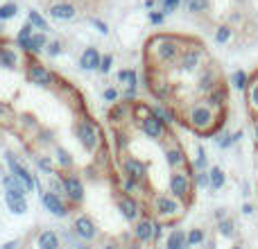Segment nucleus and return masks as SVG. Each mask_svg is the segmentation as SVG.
I'll return each instance as SVG.
<instances>
[{"label": "nucleus", "mask_w": 258, "mask_h": 249, "mask_svg": "<svg viewBox=\"0 0 258 249\" xmlns=\"http://www.w3.org/2000/svg\"><path fill=\"white\" fill-rule=\"evenodd\" d=\"M215 122V113L211 107H206V104H195V107L190 109V125L195 129H200V132H206V129H211Z\"/></svg>", "instance_id": "f257e3e1"}, {"label": "nucleus", "mask_w": 258, "mask_h": 249, "mask_svg": "<svg viewBox=\"0 0 258 249\" xmlns=\"http://www.w3.org/2000/svg\"><path fill=\"white\" fill-rule=\"evenodd\" d=\"M77 136H80L82 145H84L86 150H95V145H98V134H95L91 122H82L80 127H77Z\"/></svg>", "instance_id": "f03ea898"}, {"label": "nucleus", "mask_w": 258, "mask_h": 249, "mask_svg": "<svg viewBox=\"0 0 258 249\" xmlns=\"http://www.w3.org/2000/svg\"><path fill=\"white\" fill-rule=\"evenodd\" d=\"M30 80L34 82V84H41V86L52 84V75H50V71H45V68L39 66V64H34V66L30 68Z\"/></svg>", "instance_id": "7ed1b4c3"}, {"label": "nucleus", "mask_w": 258, "mask_h": 249, "mask_svg": "<svg viewBox=\"0 0 258 249\" xmlns=\"http://www.w3.org/2000/svg\"><path fill=\"white\" fill-rule=\"evenodd\" d=\"M7 161H9V168H12V174H14V177H18V179H21V181L27 186V191H32V188H34V179H32V174L27 172L25 168H21V165H18L16 161L12 159V156H9Z\"/></svg>", "instance_id": "20e7f679"}, {"label": "nucleus", "mask_w": 258, "mask_h": 249, "mask_svg": "<svg viewBox=\"0 0 258 249\" xmlns=\"http://www.w3.org/2000/svg\"><path fill=\"white\" fill-rule=\"evenodd\" d=\"M43 204L48 206V211H52L54 215H66V206H63V202L57 197V193H45L43 195Z\"/></svg>", "instance_id": "39448f33"}, {"label": "nucleus", "mask_w": 258, "mask_h": 249, "mask_svg": "<svg viewBox=\"0 0 258 249\" xmlns=\"http://www.w3.org/2000/svg\"><path fill=\"white\" fill-rule=\"evenodd\" d=\"M170 188H172V193H177L179 197L188 195V188H190V183H188V177L181 172L172 174V179H170Z\"/></svg>", "instance_id": "423d86ee"}, {"label": "nucleus", "mask_w": 258, "mask_h": 249, "mask_svg": "<svg viewBox=\"0 0 258 249\" xmlns=\"http://www.w3.org/2000/svg\"><path fill=\"white\" fill-rule=\"evenodd\" d=\"M63 188H66L68 197H71V200H75V202H80V200H82V195H84V188H82L80 179H75V177L63 179Z\"/></svg>", "instance_id": "0eeeda50"}, {"label": "nucleus", "mask_w": 258, "mask_h": 249, "mask_svg": "<svg viewBox=\"0 0 258 249\" xmlns=\"http://www.w3.org/2000/svg\"><path fill=\"white\" fill-rule=\"evenodd\" d=\"M5 188H7L9 195H18V197H23V195H25V191H27L25 183H23L18 177H14V174L5 177Z\"/></svg>", "instance_id": "6e6552de"}, {"label": "nucleus", "mask_w": 258, "mask_h": 249, "mask_svg": "<svg viewBox=\"0 0 258 249\" xmlns=\"http://www.w3.org/2000/svg\"><path fill=\"white\" fill-rule=\"evenodd\" d=\"M177 54H179V45L174 41H163L159 45V59H163V61H172Z\"/></svg>", "instance_id": "1a4fd4ad"}, {"label": "nucleus", "mask_w": 258, "mask_h": 249, "mask_svg": "<svg viewBox=\"0 0 258 249\" xmlns=\"http://www.w3.org/2000/svg\"><path fill=\"white\" fill-rule=\"evenodd\" d=\"M156 209H159L163 215H177L179 211H181V206H179L174 200H168V197H159V200H156Z\"/></svg>", "instance_id": "9d476101"}, {"label": "nucleus", "mask_w": 258, "mask_h": 249, "mask_svg": "<svg viewBox=\"0 0 258 249\" xmlns=\"http://www.w3.org/2000/svg\"><path fill=\"white\" fill-rule=\"evenodd\" d=\"M143 132L147 134V136H152V138H159L161 136V132H163V125H161L159 118H145L143 120Z\"/></svg>", "instance_id": "9b49d317"}, {"label": "nucleus", "mask_w": 258, "mask_h": 249, "mask_svg": "<svg viewBox=\"0 0 258 249\" xmlns=\"http://www.w3.org/2000/svg\"><path fill=\"white\" fill-rule=\"evenodd\" d=\"M75 229H77V233H80L82 238H86V240H91V238L95 236V227H93V222H91L89 218H77Z\"/></svg>", "instance_id": "f8f14e48"}, {"label": "nucleus", "mask_w": 258, "mask_h": 249, "mask_svg": "<svg viewBox=\"0 0 258 249\" xmlns=\"http://www.w3.org/2000/svg\"><path fill=\"white\" fill-rule=\"evenodd\" d=\"M100 54L95 52L93 48H89L86 50L84 54H82V68H84V71H93V68H100Z\"/></svg>", "instance_id": "ddd939ff"}, {"label": "nucleus", "mask_w": 258, "mask_h": 249, "mask_svg": "<svg viewBox=\"0 0 258 249\" xmlns=\"http://www.w3.org/2000/svg\"><path fill=\"white\" fill-rule=\"evenodd\" d=\"M50 16L59 18V21H71V18L75 16V9H73V5H54V7L50 9Z\"/></svg>", "instance_id": "4468645a"}, {"label": "nucleus", "mask_w": 258, "mask_h": 249, "mask_svg": "<svg viewBox=\"0 0 258 249\" xmlns=\"http://www.w3.org/2000/svg\"><path fill=\"white\" fill-rule=\"evenodd\" d=\"M249 84H251V82H249V75H247L245 71H236V73L231 75V86H233L236 91H249Z\"/></svg>", "instance_id": "2eb2a0df"}, {"label": "nucleus", "mask_w": 258, "mask_h": 249, "mask_svg": "<svg viewBox=\"0 0 258 249\" xmlns=\"http://www.w3.org/2000/svg\"><path fill=\"white\" fill-rule=\"evenodd\" d=\"M152 236H154V224L150 220H141L136 227V238L138 240H150Z\"/></svg>", "instance_id": "dca6fc26"}, {"label": "nucleus", "mask_w": 258, "mask_h": 249, "mask_svg": "<svg viewBox=\"0 0 258 249\" xmlns=\"http://www.w3.org/2000/svg\"><path fill=\"white\" fill-rule=\"evenodd\" d=\"M188 245V238H186V233L183 231H172L170 233V238H168V249H186Z\"/></svg>", "instance_id": "f3484780"}, {"label": "nucleus", "mask_w": 258, "mask_h": 249, "mask_svg": "<svg viewBox=\"0 0 258 249\" xmlns=\"http://www.w3.org/2000/svg\"><path fill=\"white\" fill-rule=\"evenodd\" d=\"M39 247H41V249H59V238H57V233H52V231L41 233V236H39Z\"/></svg>", "instance_id": "a211bd4d"}, {"label": "nucleus", "mask_w": 258, "mask_h": 249, "mask_svg": "<svg viewBox=\"0 0 258 249\" xmlns=\"http://www.w3.org/2000/svg\"><path fill=\"white\" fill-rule=\"evenodd\" d=\"M200 59H202L200 50H190V52H186V57H183L181 68L183 71H195V68L200 66Z\"/></svg>", "instance_id": "6ab92c4d"}, {"label": "nucleus", "mask_w": 258, "mask_h": 249, "mask_svg": "<svg viewBox=\"0 0 258 249\" xmlns=\"http://www.w3.org/2000/svg\"><path fill=\"white\" fill-rule=\"evenodd\" d=\"M7 206L14 211V213H25V211H27L25 200H23V197H18V195H9V193H7Z\"/></svg>", "instance_id": "aec40b11"}, {"label": "nucleus", "mask_w": 258, "mask_h": 249, "mask_svg": "<svg viewBox=\"0 0 258 249\" xmlns=\"http://www.w3.org/2000/svg\"><path fill=\"white\" fill-rule=\"evenodd\" d=\"M209 177H211V188H222L224 186V181H227V177H224V172H222V168H213L209 172Z\"/></svg>", "instance_id": "412c9836"}, {"label": "nucleus", "mask_w": 258, "mask_h": 249, "mask_svg": "<svg viewBox=\"0 0 258 249\" xmlns=\"http://www.w3.org/2000/svg\"><path fill=\"white\" fill-rule=\"evenodd\" d=\"M120 209H122V213H125V218H127V220H134V218H136V213H138L136 202L129 200V197H125V200L120 202Z\"/></svg>", "instance_id": "4be33fe9"}, {"label": "nucleus", "mask_w": 258, "mask_h": 249, "mask_svg": "<svg viewBox=\"0 0 258 249\" xmlns=\"http://www.w3.org/2000/svg\"><path fill=\"white\" fill-rule=\"evenodd\" d=\"M125 170H127V174L132 179H143V174H145V168H143L138 161H127Z\"/></svg>", "instance_id": "5701e85b"}, {"label": "nucleus", "mask_w": 258, "mask_h": 249, "mask_svg": "<svg viewBox=\"0 0 258 249\" xmlns=\"http://www.w3.org/2000/svg\"><path fill=\"white\" fill-rule=\"evenodd\" d=\"M218 229H220V233H222L224 238H233V236H236V224H233V220H229V218L220 220Z\"/></svg>", "instance_id": "b1692460"}, {"label": "nucleus", "mask_w": 258, "mask_h": 249, "mask_svg": "<svg viewBox=\"0 0 258 249\" xmlns=\"http://www.w3.org/2000/svg\"><path fill=\"white\" fill-rule=\"evenodd\" d=\"M43 45H45V36H43V34H34L25 45H23V48L30 50V52H39V50L43 48Z\"/></svg>", "instance_id": "393cba45"}, {"label": "nucleus", "mask_w": 258, "mask_h": 249, "mask_svg": "<svg viewBox=\"0 0 258 249\" xmlns=\"http://www.w3.org/2000/svg\"><path fill=\"white\" fill-rule=\"evenodd\" d=\"M168 163L174 165V168L183 165V163H186V159H183V152H181V150H170V152H168Z\"/></svg>", "instance_id": "a878e982"}, {"label": "nucleus", "mask_w": 258, "mask_h": 249, "mask_svg": "<svg viewBox=\"0 0 258 249\" xmlns=\"http://www.w3.org/2000/svg\"><path fill=\"white\" fill-rule=\"evenodd\" d=\"M0 61H3V66L14 68V66H16V54H14L12 50L3 48V50H0Z\"/></svg>", "instance_id": "bb28decb"}, {"label": "nucleus", "mask_w": 258, "mask_h": 249, "mask_svg": "<svg viewBox=\"0 0 258 249\" xmlns=\"http://www.w3.org/2000/svg\"><path fill=\"white\" fill-rule=\"evenodd\" d=\"M249 107L258 113V80H254L249 84Z\"/></svg>", "instance_id": "cd10ccee"}, {"label": "nucleus", "mask_w": 258, "mask_h": 249, "mask_svg": "<svg viewBox=\"0 0 258 249\" xmlns=\"http://www.w3.org/2000/svg\"><path fill=\"white\" fill-rule=\"evenodd\" d=\"M118 80H120V82H127L129 91L136 89V75H134L132 71H120V73H118Z\"/></svg>", "instance_id": "c85d7f7f"}, {"label": "nucleus", "mask_w": 258, "mask_h": 249, "mask_svg": "<svg viewBox=\"0 0 258 249\" xmlns=\"http://www.w3.org/2000/svg\"><path fill=\"white\" fill-rule=\"evenodd\" d=\"M229 39H231V27L229 25L218 27V32H215V41H218V43H227Z\"/></svg>", "instance_id": "c756f323"}, {"label": "nucleus", "mask_w": 258, "mask_h": 249, "mask_svg": "<svg viewBox=\"0 0 258 249\" xmlns=\"http://www.w3.org/2000/svg\"><path fill=\"white\" fill-rule=\"evenodd\" d=\"M211 104H215V107H222L224 104V100H227V93H224L222 89H215V91H211Z\"/></svg>", "instance_id": "7c9ffc66"}, {"label": "nucleus", "mask_w": 258, "mask_h": 249, "mask_svg": "<svg viewBox=\"0 0 258 249\" xmlns=\"http://www.w3.org/2000/svg\"><path fill=\"white\" fill-rule=\"evenodd\" d=\"M12 16H16V5L14 3L3 5V7H0V21H7V18H12Z\"/></svg>", "instance_id": "2f4dec72"}, {"label": "nucleus", "mask_w": 258, "mask_h": 249, "mask_svg": "<svg viewBox=\"0 0 258 249\" xmlns=\"http://www.w3.org/2000/svg\"><path fill=\"white\" fill-rule=\"evenodd\" d=\"M188 12H206L209 7V0H188Z\"/></svg>", "instance_id": "473e14b6"}, {"label": "nucleus", "mask_w": 258, "mask_h": 249, "mask_svg": "<svg viewBox=\"0 0 258 249\" xmlns=\"http://www.w3.org/2000/svg\"><path fill=\"white\" fill-rule=\"evenodd\" d=\"M204 240V233L200 231V229H192L190 233H188V245L190 247H195V245H200V242Z\"/></svg>", "instance_id": "72a5a7b5"}, {"label": "nucleus", "mask_w": 258, "mask_h": 249, "mask_svg": "<svg viewBox=\"0 0 258 249\" xmlns=\"http://www.w3.org/2000/svg\"><path fill=\"white\" fill-rule=\"evenodd\" d=\"M200 89H202V91H213V89H215V84H213V73H206V75L202 77Z\"/></svg>", "instance_id": "f704fd0d"}, {"label": "nucleus", "mask_w": 258, "mask_h": 249, "mask_svg": "<svg viewBox=\"0 0 258 249\" xmlns=\"http://www.w3.org/2000/svg\"><path fill=\"white\" fill-rule=\"evenodd\" d=\"M32 36H34V34H32V27H30V25L21 27V34H18V43H21V48L32 39Z\"/></svg>", "instance_id": "c9c22d12"}, {"label": "nucleus", "mask_w": 258, "mask_h": 249, "mask_svg": "<svg viewBox=\"0 0 258 249\" xmlns=\"http://www.w3.org/2000/svg\"><path fill=\"white\" fill-rule=\"evenodd\" d=\"M30 25H34V27H39V30H45V21L39 16V12H30Z\"/></svg>", "instance_id": "e433bc0d"}, {"label": "nucleus", "mask_w": 258, "mask_h": 249, "mask_svg": "<svg viewBox=\"0 0 258 249\" xmlns=\"http://www.w3.org/2000/svg\"><path fill=\"white\" fill-rule=\"evenodd\" d=\"M154 118H159V120H163V122H172V113L163 111V109H156V111H154Z\"/></svg>", "instance_id": "4c0bfd02"}, {"label": "nucleus", "mask_w": 258, "mask_h": 249, "mask_svg": "<svg viewBox=\"0 0 258 249\" xmlns=\"http://www.w3.org/2000/svg\"><path fill=\"white\" fill-rule=\"evenodd\" d=\"M204 165H206V154H204V150L200 147V150H197V168L202 170Z\"/></svg>", "instance_id": "58836bf2"}, {"label": "nucleus", "mask_w": 258, "mask_h": 249, "mask_svg": "<svg viewBox=\"0 0 258 249\" xmlns=\"http://www.w3.org/2000/svg\"><path fill=\"white\" fill-rule=\"evenodd\" d=\"M197 183H200V186H211V177L206 172H200L197 174Z\"/></svg>", "instance_id": "ea45409f"}, {"label": "nucleus", "mask_w": 258, "mask_h": 249, "mask_svg": "<svg viewBox=\"0 0 258 249\" xmlns=\"http://www.w3.org/2000/svg\"><path fill=\"white\" fill-rule=\"evenodd\" d=\"M109 68H111V57H104V59H102V64H100V71L107 73Z\"/></svg>", "instance_id": "a19ab883"}, {"label": "nucleus", "mask_w": 258, "mask_h": 249, "mask_svg": "<svg viewBox=\"0 0 258 249\" xmlns=\"http://www.w3.org/2000/svg\"><path fill=\"white\" fill-rule=\"evenodd\" d=\"M59 163H61V165H71V159L66 156V152H63V150H59Z\"/></svg>", "instance_id": "79ce46f5"}, {"label": "nucleus", "mask_w": 258, "mask_h": 249, "mask_svg": "<svg viewBox=\"0 0 258 249\" xmlns=\"http://www.w3.org/2000/svg\"><path fill=\"white\" fill-rule=\"evenodd\" d=\"M179 3H181V0H165V9H168V12H172V9H177Z\"/></svg>", "instance_id": "37998d69"}, {"label": "nucleus", "mask_w": 258, "mask_h": 249, "mask_svg": "<svg viewBox=\"0 0 258 249\" xmlns=\"http://www.w3.org/2000/svg\"><path fill=\"white\" fill-rule=\"evenodd\" d=\"M150 21L159 25V23H163V14H156V12H154V14H152V16H150Z\"/></svg>", "instance_id": "c03bdc74"}, {"label": "nucleus", "mask_w": 258, "mask_h": 249, "mask_svg": "<svg viewBox=\"0 0 258 249\" xmlns=\"http://www.w3.org/2000/svg\"><path fill=\"white\" fill-rule=\"evenodd\" d=\"M104 98H107V100H116V98H118V93H116L113 89H109V91H104Z\"/></svg>", "instance_id": "a18cd8bd"}, {"label": "nucleus", "mask_w": 258, "mask_h": 249, "mask_svg": "<svg viewBox=\"0 0 258 249\" xmlns=\"http://www.w3.org/2000/svg\"><path fill=\"white\" fill-rule=\"evenodd\" d=\"M242 213L251 215V213H254V204H245V206H242Z\"/></svg>", "instance_id": "49530a36"}, {"label": "nucleus", "mask_w": 258, "mask_h": 249, "mask_svg": "<svg viewBox=\"0 0 258 249\" xmlns=\"http://www.w3.org/2000/svg\"><path fill=\"white\" fill-rule=\"evenodd\" d=\"M95 27H98L100 32H104V34H107V25H104L102 21H95Z\"/></svg>", "instance_id": "de8ad7c7"}, {"label": "nucleus", "mask_w": 258, "mask_h": 249, "mask_svg": "<svg viewBox=\"0 0 258 249\" xmlns=\"http://www.w3.org/2000/svg\"><path fill=\"white\" fill-rule=\"evenodd\" d=\"M39 165H41L43 170H50V161H48V159H41V161H39Z\"/></svg>", "instance_id": "09e8293b"}, {"label": "nucleus", "mask_w": 258, "mask_h": 249, "mask_svg": "<svg viewBox=\"0 0 258 249\" xmlns=\"http://www.w3.org/2000/svg\"><path fill=\"white\" fill-rule=\"evenodd\" d=\"M122 113H125V109H120V107H118V109H116V111H113V113H111V118H118V116H122Z\"/></svg>", "instance_id": "8fccbe9b"}, {"label": "nucleus", "mask_w": 258, "mask_h": 249, "mask_svg": "<svg viewBox=\"0 0 258 249\" xmlns=\"http://www.w3.org/2000/svg\"><path fill=\"white\" fill-rule=\"evenodd\" d=\"M50 52H52V54H59V43H52V45H50Z\"/></svg>", "instance_id": "3c124183"}, {"label": "nucleus", "mask_w": 258, "mask_h": 249, "mask_svg": "<svg viewBox=\"0 0 258 249\" xmlns=\"http://www.w3.org/2000/svg\"><path fill=\"white\" fill-rule=\"evenodd\" d=\"M254 138H256V145H258V120H256V125H254Z\"/></svg>", "instance_id": "603ef678"}, {"label": "nucleus", "mask_w": 258, "mask_h": 249, "mask_svg": "<svg viewBox=\"0 0 258 249\" xmlns=\"http://www.w3.org/2000/svg\"><path fill=\"white\" fill-rule=\"evenodd\" d=\"M154 236H156V238L161 236V227H159V224H154Z\"/></svg>", "instance_id": "864d4df0"}, {"label": "nucleus", "mask_w": 258, "mask_h": 249, "mask_svg": "<svg viewBox=\"0 0 258 249\" xmlns=\"http://www.w3.org/2000/svg\"><path fill=\"white\" fill-rule=\"evenodd\" d=\"M3 249H16V242H9V245H5Z\"/></svg>", "instance_id": "5fc2aeb1"}, {"label": "nucleus", "mask_w": 258, "mask_h": 249, "mask_svg": "<svg viewBox=\"0 0 258 249\" xmlns=\"http://www.w3.org/2000/svg\"><path fill=\"white\" fill-rule=\"evenodd\" d=\"M5 111H7V109H5V107H0V113H5Z\"/></svg>", "instance_id": "6e6d98bb"}, {"label": "nucleus", "mask_w": 258, "mask_h": 249, "mask_svg": "<svg viewBox=\"0 0 258 249\" xmlns=\"http://www.w3.org/2000/svg\"><path fill=\"white\" fill-rule=\"evenodd\" d=\"M102 249H116V247H111V245H109V247H102Z\"/></svg>", "instance_id": "4d7b16f0"}, {"label": "nucleus", "mask_w": 258, "mask_h": 249, "mask_svg": "<svg viewBox=\"0 0 258 249\" xmlns=\"http://www.w3.org/2000/svg\"><path fill=\"white\" fill-rule=\"evenodd\" d=\"M231 249H242V247H231Z\"/></svg>", "instance_id": "13d9d810"}, {"label": "nucleus", "mask_w": 258, "mask_h": 249, "mask_svg": "<svg viewBox=\"0 0 258 249\" xmlns=\"http://www.w3.org/2000/svg\"><path fill=\"white\" fill-rule=\"evenodd\" d=\"M132 249H141V247H132Z\"/></svg>", "instance_id": "bf43d9fd"}, {"label": "nucleus", "mask_w": 258, "mask_h": 249, "mask_svg": "<svg viewBox=\"0 0 258 249\" xmlns=\"http://www.w3.org/2000/svg\"><path fill=\"white\" fill-rule=\"evenodd\" d=\"M80 249H89V247H80Z\"/></svg>", "instance_id": "052dcab7"}]
</instances>
